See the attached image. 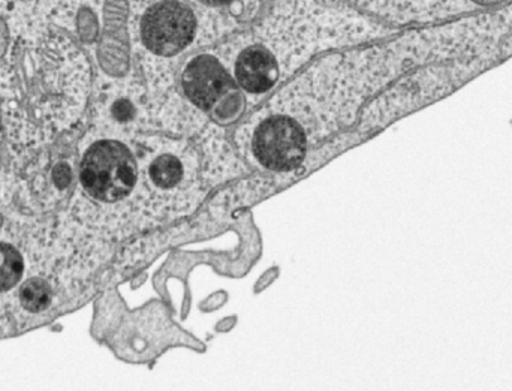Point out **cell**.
Returning <instances> with one entry per match:
<instances>
[{
    "label": "cell",
    "instance_id": "cell-1",
    "mask_svg": "<svg viewBox=\"0 0 512 391\" xmlns=\"http://www.w3.org/2000/svg\"><path fill=\"white\" fill-rule=\"evenodd\" d=\"M89 89L83 54L56 36L23 38L0 80V111L9 138L23 147L53 140L80 117Z\"/></svg>",
    "mask_w": 512,
    "mask_h": 391
},
{
    "label": "cell",
    "instance_id": "cell-2",
    "mask_svg": "<svg viewBox=\"0 0 512 391\" xmlns=\"http://www.w3.org/2000/svg\"><path fill=\"white\" fill-rule=\"evenodd\" d=\"M138 165L131 150L114 140L93 143L84 153L80 183L84 194L102 203H116L134 191Z\"/></svg>",
    "mask_w": 512,
    "mask_h": 391
},
{
    "label": "cell",
    "instance_id": "cell-3",
    "mask_svg": "<svg viewBox=\"0 0 512 391\" xmlns=\"http://www.w3.org/2000/svg\"><path fill=\"white\" fill-rule=\"evenodd\" d=\"M144 182L162 209H185L198 191L195 156L185 147L161 144L147 158Z\"/></svg>",
    "mask_w": 512,
    "mask_h": 391
},
{
    "label": "cell",
    "instance_id": "cell-4",
    "mask_svg": "<svg viewBox=\"0 0 512 391\" xmlns=\"http://www.w3.org/2000/svg\"><path fill=\"white\" fill-rule=\"evenodd\" d=\"M197 24V15L182 0H159L141 18V42L159 56H174L194 41Z\"/></svg>",
    "mask_w": 512,
    "mask_h": 391
},
{
    "label": "cell",
    "instance_id": "cell-5",
    "mask_svg": "<svg viewBox=\"0 0 512 391\" xmlns=\"http://www.w3.org/2000/svg\"><path fill=\"white\" fill-rule=\"evenodd\" d=\"M252 152L261 167L285 173L300 167L306 158V134L289 117H267L256 126L252 137Z\"/></svg>",
    "mask_w": 512,
    "mask_h": 391
},
{
    "label": "cell",
    "instance_id": "cell-6",
    "mask_svg": "<svg viewBox=\"0 0 512 391\" xmlns=\"http://www.w3.org/2000/svg\"><path fill=\"white\" fill-rule=\"evenodd\" d=\"M186 96L201 110H210L233 89V78L221 62L210 54H201L186 65L183 72Z\"/></svg>",
    "mask_w": 512,
    "mask_h": 391
},
{
    "label": "cell",
    "instance_id": "cell-7",
    "mask_svg": "<svg viewBox=\"0 0 512 391\" xmlns=\"http://www.w3.org/2000/svg\"><path fill=\"white\" fill-rule=\"evenodd\" d=\"M280 69L277 60L267 48L252 45L237 57L234 75L240 86L252 95L268 92L279 80Z\"/></svg>",
    "mask_w": 512,
    "mask_h": 391
},
{
    "label": "cell",
    "instance_id": "cell-8",
    "mask_svg": "<svg viewBox=\"0 0 512 391\" xmlns=\"http://www.w3.org/2000/svg\"><path fill=\"white\" fill-rule=\"evenodd\" d=\"M24 260L12 243L0 240V293L12 290L23 278Z\"/></svg>",
    "mask_w": 512,
    "mask_h": 391
},
{
    "label": "cell",
    "instance_id": "cell-9",
    "mask_svg": "<svg viewBox=\"0 0 512 391\" xmlns=\"http://www.w3.org/2000/svg\"><path fill=\"white\" fill-rule=\"evenodd\" d=\"M20 297L27 312H42L50 305L51 290L44 279L30 278L21 287Z\"/></svg>",
    "mask_w": 512,
    "mask_h": 391
},
{
    "label": "cell",
    "instance_id": "cell-10",
    "mask_svg": "<svg viewBox=\"0 0 512 391\" xmlns=\"http://www.w3.org/2000/svg\"><path fill=\"white\" fill-rule=\"evenodd\" d=\"M110 113L114 122L128 123L134 119L137 110H135V105L129 99L119 98L111 104Z\"/></svg>",
    "mask_w": 512,
    "mask_h": 391
},
{
    "label": "cell",
    "instance_id": "cell-11",
    "mask_svg": "<svg viewBox=\"0 0 512 391\" xmlns=\"http://www.w3.org/2000/svg\"><path fill=\"white\" fill-rule=\"evenodd\" d=\"M198 2L207 6H225L228 5V3L233 2V0H198Z\"/></svg>",
    "mask_w": 512,
    "mask_h": 391
},
{
    "label": "cell",
    "instance_id": "cell-12",
    "mask_svg": "<svg viewBox=\"0 0 512 391\" xmlns=\"http://www.w3.org/2000/svg\"><path fill=\"white\" fill-rule=\"evenodd\" d=\"M472 2L477 3V5L481 6H490L496 5V3L504 2V0H472Z\"/></svg>",
    "mask_w": 512,
    "mask_h": 391
},
{
    "label": "cell",
    "instance_id": "cell-13",
    "mask_svg": "<svg viewBox=\"0 0 512 391\" xmlns=\"http://www.w3.org/2000/svg\"><path fill=\"white\" fill-rule=\"evenodd\" d=\"M0 119H2V111H0Z\"/></svg>",
    "mask_w": 512,
    "mask_h": 391
}]
</instances>
